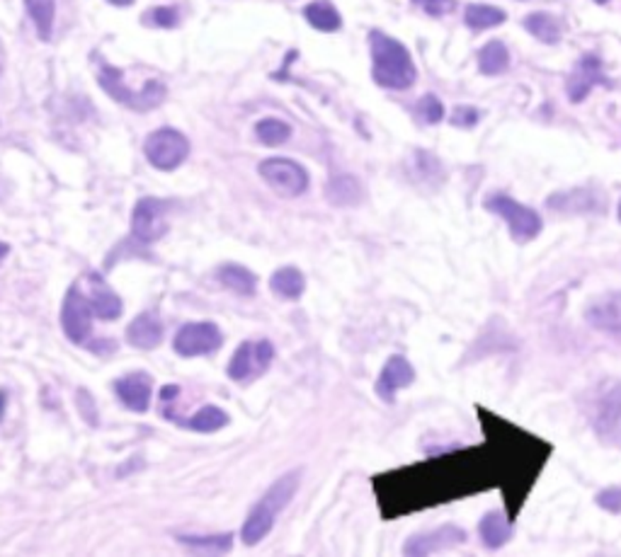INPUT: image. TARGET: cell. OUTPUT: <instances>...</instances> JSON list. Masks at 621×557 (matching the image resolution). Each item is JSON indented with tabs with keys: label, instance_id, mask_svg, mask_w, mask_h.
<instances>
[{
	"label": "cell",
	"instance_id": "6da1fadb",
	"mask_svg": "<svg viewBox=\"0 0 621 557\" xmlns=\"http://www.w3.org/2000/svg\"><path fill=\"white\" fill-rule=\"evenodd\" d=\"M370 49L374 83L387 90H408L415 83L418 71L411 59V51L398 39L374 30L370 34Z\"/></svg>",
	"mask_w": 621,
	"mask_h": 557
},
{
	"label": "cell",
	"instance_id": "7a4b0ae2",
	"mask_svg": "<svg viewBox=\"0 0 621 557\" xmlns=\"http://www.w3.org/2000/svg\"><path fill=\"white\" fill-rule=\"evenodd\" d=\"M299 483H302V473H299V470H292V473L282 475L277 483L272 485V487L262 494V499L251 509V514H248L243 528H241V541H243V545L252 548V545H258L265 536H269L272 526L277 521L279 511H285V509L289 507V502L294 499L296 490H299Z\"/></svg>",
	"mask_w": 621,
	"mask_h": 557
},
{
	"label": "cell",
	"instance_id": "3957f363",
	"mask_svg": "<svg viewBox=\"0 0 621 557\" xmlns=\"http://www.w3.org/2000/svg\"><path fill=\"white\" fill-rule=\"evenodd\" d=\"M98 80H100L102 90L107 92L109 97H115L119 105L134 109V112H151V109L158 107L160 102L166 100V95H168L166 85L160 83V80L146 83L139 92L129 90V88L122 83V71H117V68L112 66H102Z\"/></svg>",
	"mask_w": 621,
	"mask_h": 557
},
{
	"label": "cell",
	"instance_id": "277c9868",
	"mask_svg": "<svg viewBox=\"0 0 621 557\" xmlns=\"http://www.w3.org/2000/svg\"><path fill=\"white\" fill-rule=\"evenodd\" d=\"M486 208L503 218L505 224H507V228H510L513 241L520 242V245L534 241V238L541 233V228H544L541 216H539L534 208L524 207V204L515 201L513 197H507V194H493V197L486 201Z\"/></svg>",
	"mask_w": 621,
	"mask_h": 557
},
{
	"label": "cell",
	"instance_id": "5b68a950",
	"mask_svg": "<svg viewBox=\"0 0 621 557\" xmlns=\"http://www.w3.org/2000/svg\"><path fill=\"white\" fill-rule=\"evenodd\" d=\"M93 308H90V300H88V293H83L81 283H73L68 289L66 299H64V308H61V327H64V334L68 340L78 344V347H85L90 344V334H93Z\"/></svg>",
	"mask_w": 621,
	"mask_h": 557
},
{
	"label": "cell",
	"instance_id": "8992f818",
	"mask_svg": "<svg viewBox=\"0 0 621 557\" xmlns=\"http://www.w3.org/2000/svg\"><path fill=\"white\" fill-rule=\"evenodd\" d=\"M143 153L156 170H177L190 156V141L185 133L177 129H158L153 131L146 143H143Z\"/></svg>",
	"mask_w": 621,
	"mask_h": 557
},
{
	"label": "cell",
	"instance_id": "52a82bcc",
	"mask_svg": "<svg viewBox=\"0 0 621 557\" xmlns=\"http://www.w3.org/2000/svg\"><path fill=\"white\" fill-rule=\"evenodd\" d=\"M258 173L279 197H286V199L302 197L303 191L309 190V173L296 160L268 158L262 160Z\"/></svg>",
	"mask_w": 621,
	"mask_h": 557
},
{
	"label": "cell",
	"instance_id": "ba28073f",
	"mask_svg": "<svg viewBox=\"0 0 621 557\" xmlns=\"http://www.w3.org/2000/svg\"><path fill=\"white\" fill-rule=\"evenodd\" d=\"M272 359H275L272 342H243V344L235 350L234 357H231L228 376L238 383H251L255 381V378H260L262 374H268V368L272 367Z\"/></svg>",
	"mask_w": 621,
	"mask_h": 557
},
{
	"label": "cell",
	"instance_id": "9c48e42d",
	"mask_svg": "<svg viewBox=\"0 0 621 557\" xmlns=\"http://www.w3.org/2000/svg\"><path fill=\"white\" fill-rule=\"evenodd\" d=\"M166 211H168V204L163 199H156V197H143V199L136 201L134 214H132V238H134V242H139V245L158 242L168 231Z\"/></svg>",
	"mask_w": 621,
	"mask_h": 557
},
{
	"label": "cell",
	"instance_id": "30bf717a",
	"mask_svg": "<svg viewBox=\"0 0 621 557\" xmlns=\"http://www.w3.org/2000/svg\"><path fill=\"white\" fill-rule=\"evenodd\" d=\"M224 334L218 330L217 323H187L180 327L173 340V347L180 357H207L221 347Z\"/></svg>",
	"mask_w": 621,
	"mask_h": 557
},
{
	"label": "cell",
	"instance_id": "8fae6325",
	"mask_svg": "<svg viewBox=\"0 0 621 557\" xmlns=\"http://www.w3.org/2000/svg\"><path fill=\"white\" fill-rule=\"evenodd\" d=\"M546 207L556 214H568V216H588V214H605L607 197L595 187H575L568 191H556L549 197Z\"/></svg>",
	"mask_w": 621,
	"mask_h": 557
},
{
	"label": "cell",
	"instance_id": "7c38bea8",
	"mask_svg": "<svg viewBox=\"0 0 621 557\" xmlns=\"http://www.w3.org/2000/svg\"><path fill=\"white\" fill-rule=\"evenodd\" d=\"M597 439L609 449H621V385H614L612 391L605 392V398L597 405L595 419Z\"/></svg>",
	"mask_w": 621,
	"mask_h": 557
},
{
	"label": "cell",
	"instance_id": "4fadbf2b",
	"mask_svg": "<svg viewBox=\"0 0 621 557\" xmlns=\"http://www.w3.org/2000/svg\"><path fill=\"white\" fill-rule=\"evenodd\" d=\"M466 543V531L459 526H439L435 531L413 536L404 545L405 555H435L442 550L459 548Z\"/></svg>",
	"mask_w": 621,
	"mask_h": 557
},
{
	"label": "cell",
	"instance_id": "5bb4252c",
	"mask_svg": "<svg viewBox=\"0 0 621 557\" xmlns=\"http://www.w3.org/2000/svg\"><path fill=\"white\" fill-rule=\"evenodd\" d=\"M413 381H415V368H413V364L405 357H401V354H396V357L388 359L387 364H384V368H381V374H379L377 395L384 400V402H394L396 392L413 385Z\"/></svg>",
	"mask_w": 621,
	"mask_h": 557
},
{
	"label": "cell",
	"instance_id": "9a60e30c",
	"mask_svg": "<svg viewBox=\"0 0 621 557\" xmlns=\"http://www.w3.org/2000/svg\"><path fill=\"white\" fill-rule=\"evenodd\" d=\"M602 83H607L605 73H602V61L597 59L595 54H588V56H583V59L575 63L571 78H568V85H566V90H568L571 102H583L595 85Z\"/></svg>",
	"mask_w": 621,
	"mask_h": 557
},
{
	"label": "cell",
	"instance_id": "2e32d148",
	"mask_svg": "<svg viewBox=\"0 0 621 557\" xmlns=\"http://www.w3.org/2000/svg\"><path fill=\"white\" fill-rule=\"evenodd\" d=\"M588 323L602 333H621V291H607L590 300Z\"/></svg>",
	"mask_w": 621,
	"mask_h": 557
},
{
	"label": "cell",
	"instance_id": "e0dca14e",
	"mask_svg": "<svg viewBox=\"0 0 621 557\" xmlns=\"http://www.w3.org/2000/svg\"><path fill=\"white\" fill-rule=\"evenodd\" d=\"M115 392L124 408H129L132 412H146L151 405V376L143 374V371L122 376L115 383Z\"/></svg>",
	"mask_w": 621,
	"mask_h": 557
},
{
	"label": "cell",
	"instance_id": "ac0fdd59",
	"mask_svg": "<svg viewBox=\"0 0 621 557\" xmlns=\"http://www.w3.org/2000/svg\"><path fill=\"white\" fill-rule=\"evenodd\" d=\"M88 282H90L88 300H90V308H93L95 317H100V320H117L122 316V308H124L122 299L109 289L107 282L98 272L88 274Z\"/></svg>",
	"mask_w": 621,
	"mask_h": 557
},
{
	"label": "cell",
	"instance_id": "d6986e66",
	"mask_svg": "<svg viewBox=\"0 0 621 557\" xmlns=\"http://www.w3.org/2000/svg\"><path fill=\"white\" fill-rule=\"evenodd\" d=\"M126 342L136 350H156L163 342V323L156 313H141L126 327Z\"/></svg>",
	"mask_w": 621,
	"mask_h": 557
},
{
	"label": "cell",
	"instance_id": "ffe728a7",
	"mask_svg": "<svg viewBox=\"0 0 621 557\" xmlns=\"http://www.w3.org/2000/svg\"><path fill=\"white\" fill-rule=\"evenodd\" d=\"M481 543L486 545L488 550L503 548L505 543L513 538V519H505V514L500 511H488L479 524Z\"/></svg>",
	"mask_w": 621,
	"mask_h": 557
},
{
	"label": "cell",
	"instance_id": "44dd1931",
	"mask_svg": "<svg viewBox=\"0 0 621 557\" xmlns=\"http://www.w3.org/2000/svg\"><path fill=\"white\" fill-rule=\"evenodd\" d=\"M326 197L333 207H357L362 201V184L353 175L333 177L326 187Z\"/></svg>",
	"mask_w": 621,
	"mask_h": 557
},
{
	"label": "cell",
	"instance_id": "7402d4cb",
	"mask_svg": "<svg viewBox=\"0 0 621 557\" xmlns=\"http://www.w3.org/2000/svg\"><path fill=\"white\" fill-rule=\"evenodd\" d=\"M217 279L241 296H252L258 291V276L241 265H221L217 269Z\"/></svg>",
	"mask_w": 621,
	"mask_h": 557
},
{
	"label": "cell",
	"instance_id": "603a6c76",
	"mask_svg": "<svg viewBox=\"0 0 621 557\" xmlns=\"http://www.w3.org/2000/svg\"><path fill=\"white\" fill-rule=\"evenodd\" d=\"M269 289H272V293H277L279 299L296 300L302 299L303 289H306V279L296 266H282L269 279Z\"/></svg>",
	"mask_w": 621,
	"mask_h": 557
},
{
	"label": "cell",
	"instance_id": "cb8c5ba5",
	"mask_svg": "<svg viewBox=\"0 0 621 557\" xmlns=\"http://www.w3.org/2000/svg\"><path fill=\"white\" fill-rule=\"evenodd\" d=\"M303 17L313 30L319 32H337L343 27V17L328 0H313L303 8Z\"/></svg>",
	"mask_w": 621,
	"mask_h": 557
},
{
	"label": "cell",
	"instance_id": "d4e9b609",
	"mask_svg": "<svg viewBox=\"0 0 621 557\" xmlns=\"http://www.w3.org/2000/svg\"><path fill=\"white\" fill-rule=\"evenodd\" d=\"M522 25L527 27L529 34H534L539 42L544 44H556L563 34L561 22L551 13H532V15L524 17Z\"/></svg>",
	"mask_w": 621,
	"mask_h": 557
},
{
	"label": "cell",
	"instance_id": "484cf974",
	"mask_svg": "<svg viewBox=\"0 0 621 557\" xmlns=\"http://www.w3.org/2000/svg\"><path fill=\"white\" fill-rule=\"evenodd\" d=\"M226 425H228V415L224 412V409L214 408V405H207V408H202L200 412H194L192 417L180 419V426H187V429H192V432H200V434L218 432V429H224Z\"/></svg>",
	"mask_w": 621,
	"mask_h": 557
},
{
	"label": "cell",
	"instance_id": "4316f807",
	"mask_svg": "<svg viewBox=\"0 0 621 557\" xmlns=\"http://www.w3.org/2000/svg\"><path fill=\"white\" fill-rule=\"evenodd\" d=\"M25 5L39 39L49 42L51 30H54V15H56V0H25Z\"/></svg>",
	"mask_w": 621,
	"mask_h": 557
},
{
	"label": "cell",
	"instance_id": "83f0119b",
	"mask_svg": "<svg viewBox=\"0 0 621 557\" xmlns=\"http://www.w3.org/2000/svg\"><path fill=\"white\" fill-rule=\"evenodd\" d=\"M510 66V51L503 42H488L479 51V68L483 75H500Z\"/></svg>",
	"mask_w": 621,
	"mask_h": 557
},
{
	"label": "cell",
	"instance_id": "f1b7e54d",
	"mask_svg": "<svg viewBox=\"0 0 621 557\" xmlns=\"http://www.w3.org/2000/svg\"><path fill=\"white\" fill-rule=\"evenodd\" d=\"M505 20H507L505 10L496 8V5H483V3H473L464 13V22L471 30H490V27L503 25Z\"/></svg>",
	"mask_w": 621,
	"mask_h": 557
},
{
	"label": "cell",
	"instance_id": "f546056e",
	"mask_svg": "<svg viewBox=\"0 0 621 557\" xmlns=\"http://www.w3.org/2000/svg\"><path fill=\"white\" fill-rule=\"evenodd\" d=\"M177 541L187 545V548L204 550V553H211V555L228 553L231 545H234L231 533H224V536H177Z\"/></svg>",
	"mask_w": 621,
	"mask_h": 557
},
{
	"label": "cell",
	"instance_id": "4dcf8cb0",
	"mask_svg": "<svg viewBox=\"0 0 621 557\" xmlns=\"http://www.w3.org/2000/svg\"><path fill=\"white\" fill-rule=\"evenodd\" d=\"M255 136L260 139L265 146H282L285 141H289L292 136V126L282 122V119H262L255 124Z\"/></svg>",
	"mask_w": 621,
	"mask_h": 557
},
{
	"label": "cell",
	"instance_id": "1f68e13d",
	"mask_svg": "<svg viewBox=\"0 0 621 557\" xmlns=\"http://www.w3.org/2000/svg\"><path fill=\"white\" fill-rule=\"evenodd\" d=\"M180 22V10L173 8V5H163V8H153L151 13L143 15V25L151 27H163V30H170V27H177Z\"/></svg>",
	"mask_w": 621,
	"mask_h": 557
},
{
	"label": "cell",
	"instance_id": "d6a6232c",
	"mask_svg": "<svg viewBox=\"0 0 621 557\" xmlns=\"http://www.w3.org/2000/svg\"><path fill=\"white\" fill-rule=\"evenodd\" d=\"M415 112H418V117L422 119L425 124H439V122L445 119V107H442V102L437 100L435 95H425V97L418 102Z\"/></svg>",
	"mask_w": 621,
	"mask_h": 557
},
{
	"label": "cell",
	"instance_id": "836d02e7",
	"mask_svg": "<svg viewBox=\"0 0 621 557\" xmlns=\"http://www.w3.org/2000/svg\"><path fill=\"white\" fill-rule=\"evenodd\" d=\"M413 3L432 17L449 15L454 10V5H456V0H413Z\"/></svg>",
	"mask_w": 621,
	"mask_h": 557
},
{
	"label": "cell",
	"instance_id": "e575fe53",
	"mask_svg": "<svg viewBox=\"0 0 621 557\" xmlns=\"http://www.w3.org/2000/svg\"><path fill=\"white\" fill-rule=\"evenodd\" d=\"M595 502H597V507L607 509V511H612V514H619L621 511V487H609V490L600 492Z\"/></svg>",
	"mask_w": 621,
	"mask_h": 557
},
{
	"label": "cell",
	"instance_id": "d590c367",
	"mask_svg": "<svg viewBox=\"0 0 621 557\" xmlns=\"http://www.w3.org/2000/svg\"><path fill=\"white\" fill-rule=\"evenodd\" d=\"M479 109L476 107H456L452 114V124L459 126V129H471V126L479 124Z\"/></svg>",
	"mask_w": 621,
	"mask_h": 557
},
{
	"label": "cell",
	"instance_id": "8d00e7d4",
	"mask_svg": "<svg viewBox=\"0 0 621 557\" xmlns=\"http://www.w3.org/2000/svg\"><path fill=\"white\" fill-rule=\"evenodd\" d=\"M78 408H81V415L85 419H90V425H98V412H95V402L90 392L78 391Z\"/></svg>",
	"mask_w": 621,
	"mask_h": 557
},
{
	"label": "cell",
	"instance_id": "74e56055",
	"mask_svg": "<svg viewBox=\"0 0 621 557\" xmlns=\"http://www.w3.org/2000/svg\"><path fill=\"white\" fill-rule=\"evenodd\" d=\"M107 3H112V5H117V8H126V5H132L134 0H107Z\"/></svg>",
	"mask_w": 621,
	"mask_h": 557
},
{
	"label": "cell",
	"instance_id": "f35d334b",
	"mask_svg": "<svg viewBox=\"0 0 621 557\" xmlns=\"http://www.w3.org/2000/svg\"><path fill=\"white\" fill-rule=\"evenodd\" d=\"M3 408H5V392L0 391V419H3Z\"/></svg>",
	"mask_w": 621,
	"mask_h": 557
},
{
	"label": "cell",
	"instance_id": "ab89813d",
	"mask_svg": "<svg viewBox=\"0 0 621 557\" xmlns=\"http://www.w3.org/2000/svg\"><path fill=\"white\" fill-rule=\"evenodd\" d=\"M619 221H621V201H619Z\"/></svg>",
	"mask_w": 621,
	"mask_h": 557
},
{
	"label": "cell",
	"instance_id": "60d3db41",
	"mask_svg": "<svg viewBox=\"0 0 621 557\" xmlns=\"http://www.w3.org/2000/svg\"><path fill=\"white\" fill-rule=\"evenodd\" d=\"M597 3H607V0H597Z\"/></svg>",
	"mask_w": 621,
	"mask_h": 557
}]
</instances>
